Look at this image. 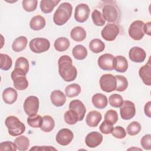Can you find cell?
Returning <instances> with one entry per match:
<instances>
[{"mask_svg": "<svg viewBox=\"0 0 151 151\" xmlns=\"http://www.w3.org/2000/svg\"><path fill=\"white\" fill-rule=\"evenodd\" d=\"M91 101L94 107L99 109L105 108L108 104L107 97L101 93H96L93 95Z\"/></svg>", "mask_w": 151, "mask_h": 151, "instance_id": "obj_23", "label": "cell"}, {"mask_svg": "<svg viewBox=\"0 0 151 151\" xmlns=\"http://www.w3.org/2000/svg\"><path fill=\"white\" fill-rule=\"evenodd\" d=\"M17 150V146L14 142L11 141H5L1 142L0 144V150H11L16 151Z\"/></svg>", "mask_w": 151, "mask_h": 151, "instance_id": "obj_46", "label": "cell"}, {"mask_svg": "<svg viewBox=\"0 0 151 151\" xmlns=\"http://www.w3.org/2000/svg\"><path fill=\"white\" fill-rule=\"evenodd\" d=\"M91 18L93 23L97 26H103L106 23V21L104 19L102 14L97 9H94L93 11L91 14Z\"/></svg>", "mask_w": 151, "mask_h": 151, "instance_id": "obj_37", "label": "cell"}, {"mask_svg": "<svg viewBox=\"0 0 151 151\" xmlns=\"http://www.w3.org/2000/svg\"><path fill=\"white\" fill-rule=\"evenodd\" d=\"M28 124L33 128L41 127L42 123V117L38 114H35L32 116H29L27 118Z\"/></svg>", "mask_w": 151, "mask_h": 151, "instance_id": "obj_36", "label": "cell"}, {"mask_svg": "<svg viewBox=\"0 0 151 151\" xmlns=\"http://www.w3.org/2000/svg\"><path fill=\"white\" fill-rule=\"evenodd\" d=\"M27 73L22 70L14 68L11 76L13 80V85L18 90H24L28 86V81L26 78Z\"/></svg>", "mask_w": 151, "mask_h": 151, "instance_id": "obj_4", "label": "cell"}, {"mask_svg": "<svg viewBox=\"0 0 151 151\" xmlns=\"http://www.w3.org/2000/svg\"><path fill=\"white\" fill-rule=\"evenodd\" d=\"M102 15L108 22H116L119 18L117 8L112 4H106L102 8Z\"/></svg>", "mask_w": 151, "mask_h": 151, "instance_id": "obj_9", "label": "cell"}, {"mask_svg": "<svg viewBox=\"0 0 151 151\" xmlns=\"http://www.w3.org/2000/svg\"><path fill=\"white\" fill-rule=\"evenodd\" d=\"M139 75L143 83L147 86L151 84V64L150 58L147 63L141 67L139 70Z\"/></svg>", "mask_w": 151, "mask_h": 151, "instance_id": "obj_17", "label": "cell"}, {"mask_svg": "<svg viewBox=\"0 0 151 151\" xmlns=\"http://www.w3.org/2000/svg\"><path fill=\"white\" fill-rule=\"evenodd\" d=\"M90 12V9L87 4H80L76 7L74 19L78 22H84L88 18Z\"/></svg>", "mask_w": 151, "mask_h": 151, "instance_id": "obj_12", "label": "cell"}, {"mask_svg": "<svg viewBox=\"0 0 151 151\" xmlns=\"http://www.w3.org/2000/svg\"><path fill=\"white\" fill-rule=\"evenodd\" d=\"M117 80V86L116 90L118 91H123L128 87V81L127 78L120 75H116V76Z\"/></svg>", "mask_w": 151, "mask_h": 151, "instance_id": "obj_39", "label": "cell"}, {"mask_svg": "<svg viewBox=\"0 0 151 151\" xmlns=\"http://www.w3.org/2000/svg\"><path fill=\"white\" fill-rule=\"evenodd\" d=\"M50 99L52 104L57 107L63 106L66 101L65 95L63 91L58 90H54L51 92Z\"/></svg>", "mask_w": 151, "mask_h": 151, "instance_id": "obj_20", "label": "cell"}, {"mask_svg": "<svg viewBox=\"0 0 151 151\" xmlns=\"http://www.w3.org/2000/svg\"><path fill=\"white\" fill-rule=\"evenodd\" d=\"M111 133L113 137L117 139H123L126 136V132L125 131V129L123 127L120 126L113 127V129Z\"/></svg>", "mask_w": 151, "mask_h": 151, "instance_id": "obj_44", "label": "cell"}, {"mask_svg": "<svg viewBox=\"0 0 151 151\" xmlns=\"http://www.w3.org/2000/svg\"><path fill=\"white\" fill-rule=\"evenodd\" d=\"M150 108H151V101H148L145 106L144 107V111L145 114L148 117H151V110H150Z\"/></svg>", "mask_w": 151, "mask_h": 151, "instance_id": "obj_48", "label": "cell"}, {"mask_svg": "<svg viewBox=\"0 0 151 151\" xmlns=\"http://www.w3.org/2000/svg\"><path fill=\"white\" fill-rule=\"evenodd\" d=\"M31 150H56V149L54 148V147H51V146H44L42 147H38L37 146H35L34 147H32L30 149Z\"/></svg>", "mask_w": 151, "mask_h": 151, "instance_id": "obj_50", "label": "cell"}, {"mask_svg": "<svg viewBox=\"0 0 151 151\" xmlns=\"http://www.w3.org/2000/svg\"><path fill=\"white\" fill-rule=\"evenodd\" d=\"M17 150L19 151H25L28 150L29 146V140L28 137L25 136H19L14 140Z\"/></svg>", "mask_w": 151, "mask_h": 151, "instance_id": "obj_31", "label": "cell"}, {"mask_svg": "<svg viewBox=\"0 0 151 151\" xmlns=\"http://www.w3.org/2000/svg\"><path fill=\"white\" fill-rule=\"evenodd\" d=\"M81 92V87L76 83L67 86L65 88V94L68 97L77 96Z\"/></svg>", "mask_w": 151, "mask_h": 151, "instance_id": "obj_33", "label": "cell"}, {"mask_svg": "<svg viewBox=\"0 0 151 151\" xmlns=\"http://www.w3.org/2000/svg\"><path fill=\"white\" fill-rule=\"evenodd\" d=\"M58 73L61 78L65 81H74L77 75V71L75 66L73 65L71 57L67 55H64L60 57L58 61Z\"/></svg>", "mask_w": 151, "mask_h": 151, "instance_id": "obj_1", "label": "cell"}, {"mask_svg": "<svg viewBox=\"0 0 151 151\" xmlns=\"http://www.w3.org/2000/svg\"><path fill=\"white\" fill-rule=\"evenodd\" d=\"M55 126V122L52 117L45 115L42 117V123L40 129L44 132H50Z\"/></svg>", "mask_w": 151, "mask_h": 151, "instance_id": "obj_28", "label": "cell"}, {"mask_svg": "<svg viewBox=\"0 0 151 151\" xmlns=\"http://www.w3.org/2000/svg\"><path fill=\"white\" fill-rule=\"evenodd\" d=\"M101 119L102 116L100 112L96 110H93L87 114L86 119V122L88 126L91 127H95L97 126Z\"/></svg>", "mask_w": 151, "mask_h": 151, "instance_id": "obj_21", "label": "cell"}, {"mask_svg": "<svg viewBox=\"0 0 151 151\" xmlns=\"http://www.w3.org/2000/svg\"><path fill=\"white\" fill-rule=\"evenodd\" d=\"M72 53L76 60H83L87 55V50L83 45H77L73 48Z\"/></svg>", "mask_w": 151, "mask_h": 151, "instance_id": "obj_29", "label": "cell"}, {"mask_svg": "<svg viewBox=\"0 0 151 151\" xmlns=\"http://www.w3.org/2000/svg\"><path fill=\"white\" fill-rule=\"evenodd\" d=\"M128 68L127 59L122 55H117L114 57L113 61V70L117 72L124 73Z\"/></svg>", "mask_w": 151, "mask_h": 151, "instance_id": "obj_19", "label": "cell"}, {"mask_svg": "<svg viewBox=\"0 0 151 151\" xmlns=\"http://www.w3.org/2000/svg\"><path fill=\"white\" fill-rule=\"evenodd\" d=\"M99 83L101 89L106 93L111 92L116 89V78L111 74L102 75L100 78Z\"/></svg>", "mask_w": 151, "mask_h": 151, "instance_id": "obj_6", "label": "cell"}, {"mask_svg": "<svg viewBox=\"0 0 151 151\" xmlns=\"http://www.w3.org/2000/svg\"><path fill=\"white\" fill-rule=\"evenodd\" d=\"M69 109L75 111L79 118V121H82L86 113V108L83 103L79 100H72L69 104Z\"/></svg>", "mask_w": 151, "mask_h": 151, "instance_id": "obj_18", "label": "cell"}, {"mask_svg": "<svg viewBox=\"0 0 151 151\" xmlns=\"http://www.w3.org/2000/svg\"><path fill=\"white\" fill-rule=\"evenodd\" d=\"M27 38L24 36H19L12 42V48L15 52H18L24 50L27 45Z\"/></svg>", "mask_w": 151, "mask_h": 151, "instance_id": "obj_27", "label": "cell"}, {"mask_svg": "<svg viewBox=\"0 0 151 151\" xmlns=\"http://www.w3.org/2000/svg\"><path fill=\"white\" fill-rule=\"evenodd\" d=\"M120 113L122 118L124 120H130L133 118L136 114L134 104L129 100L123 101L120 107Z\"/></svg>", "mask_w": 151, "mask_h": 151, "instance_id": "obj_10", "label": "cell"}, {"mask_svg": "<svg viewBox=\"0 0 151 151\" xmlns=\"http://www.w3.org/2000/svg\"><path fill=\"white\" fill-rule=\"evenodd\" d=\"M143 31L145 34H146L148 35H151V22H147L144 24Z\"/></svg>", "mask_w": 151, "mask_h": 151, "instance_id": "obj_49", "label": "cell"}, {"mask_svg": "<svg viewBox=\"0 0 151 151\" xmlns=\"http://www.w3.org/2000/svg\"><path fill=\"white\" fill-rule=\"evenodd\" d=\"M30 50L34 53H42L48 51L50 47L48 40L44 38H35L29 43Z\"/></svg>", "mask_w": 151, "mask_h": 151, "instance_id": "obj_5", "label": "cell"}, {"mask_svg": "<svg viewBox=\"0 0 151 151\" xmlns=\"http://www.w3.org/2000/svg\"><path fill=\"white\" fill-rule=\"evenodd\" d=\"M114 57L111 54H104L98 58V65L105 71H111L113 70V61Z\"/></svg>", "mask_w": 151, "mask_h": 151, "instance_id": "obj_14", "label": "cell"}, {"mask_svg": "<svg viewBox=\"0 0 151 151\" xmlns=\"http://www.w3.org/2000/svg\"><path fill=\"white\" fill-rule=\"evenodd\" d=\"M5 124L8 129V133L12 136H18L25 130V124L14 116L7 117L5 121Z\"/></svg>", "mask_w": 151, "mask_h": 151, "instance_id": "obj_3", "label": "cell"}, {"mask_svg": "<svg viewBox=\"0 0 151 151\" xmlns=\"http://www.w3.org/2000/svg\"><path fill=\"white\" fill-rule=\"evenodd\" d=\"M15 68H19L24 71L27 74L29 71L28 60L23 57H19L15 61Z\"/></svg>", "mask_w": 151, "mask_h": 151, "instance_id": "obj_38", "label": "cell"}, {"mask_svg": "<svg viewBox=\"0 0 151 151\" xmlns=\"http://www.w3.org/2000/svg\"><path fill=\"white\" fill-rule=\"evenodd\" d=\"M1 65L0 68L1 70L7 71L9 70L12 64V61L11 58L7 54H0Z\"/></svg>", "mask_w": 151, "mask_h": 151, "instance_id": "obj_35", "label": "cell"}, {"mask_svg": "<svg viewBox=\"0 0 151 151\" xmlns=\"http://www.w3.org/2000/svg\"><path fill=\"white\" fill-rule=\"evenodd\" d=\"M74 138V134L72 131L68 129H61L57 133L55 140L56 142L62 146L69 145Z\"/></svg>", "mask_w": 151, "mask_h": 151, "instance_id": "obj_13", "label": "cell"}, {"mask_svg": "<svg viewBox=\"0 0 151 151\" xmlns=\"http://www.w3.org/2000/svg\"><path fill=\"white\" fill-rule=\"evenodd\" d=\"M118 114L114 110H109L106 111L104 115V121H106L112 124H114L118 121Z\"/></svg>", "mask_w": 151, "mask_h": 151, "instance_id": "obj_42", "label": "cell"}, {"mask_svg": "<svg viewBox=\"0 0 151 151\" xmlns=\"http://www.w3.org/2000/svg\"><path fill=\"white\" fill-rule=\"evenodd\" d=\"M70 37L73 40L77 42H81L85 40L86 31L82 27L77 26L72 29L70 32Z\"/></svg>", "mask_w": 151, "mask_h": 151, "instance_id": "obj_25", "label": "cell"}, {"mask_svg": "<svg viewBox=\"0 0 151 151\" xmlns=\"http://www.w3.org/2000/svg\"><path fill=\"white\" fill-rule=\"evenodd\" d=\"M129 57L133 62L142 63L146 58V54L143 48L139 47H133L129 51Z\"/></svg>", "mask_w": 151, "mask_h": 151, "instance_id": "obj_16", "label": "cell"}, {"mask_svg": "<svg viewBox=\"0 0 151 151\" xmlns=\"http://www.w3.org/2000/svg\"><path fill=\"white\" fill-rule=\"evenodd\" d=\"M18 97V93L16 90L12 87L5 88L2 93V99L4 101L8 104L14 103Z\"/></svg>", "mask_w": 151, "mask_h": 151, "instance_id": "obj_22", "label": "cell"}, {"mask_svg": "<svg viewBox=\"0 0 151 151\" xmlns=\"http://www.w3.org/2000/svg\"><path fill=\"white\" fill-rule=\"evenodd\" d=\"M89 48L93 52L98 54L102 52L104 50L105 44L101 40L95 38L90 42Z\"/></svg>", "mask_w": 151, "mask_h": 151, "instance_id": "obj_32", "label": "cell"}, {"mask_svg": "<svg viewBox=\"0 0 151 151\" xmlns=\"http://www.w3.org/2000/svg\"><path fill=\"white\" fill-rule=\"evenodd\" d=\"M60 2V0H42L40 2V9L43 13L49 14L52 11L54 7Z\"/></svg>", "mask_w": 151, "mask_h": 151, "instance_id": "obj_26", "label": "cell"}, {"mask_svg": "<svg viewBox=\"0 0 151 151\" xmlns=\"http://www.w3.org/2000/svg\"><path fill=\"white\" fill-rule=\"evenodd\" d=\"M73 6L68 2L61 3L53 15V21L57 25H64L71 18Z\"/></svg>", "mask_w": 151, "mask_h": 151, "instance_id": "obj_2", "label": "cell"}, {"mask_svg": "<svg viewBox=\"0 0 151 151\" xmlns=\"http://www.w3.org/2000/svg\"><path fill=\"white\" fill-rule=\"evenodd\" d=\"M144 22L140 20L133 21L130 25L128 32L129 36L134 40L139 41L143 38L145 35L143 31Z\"/></svg>", "mask_w": 151, "mask_h": 151, "instance_id": "obj_7", "label": "cell"}, {"mask_svg": "<svg viewBox=\"0 0 151 151\" xmlns=\"http://www.w3.org/2000/svg\"><path fill=\"white\" fill-rule=\"evenodd\" d=\"M45 18L41 15H38L31 18L29 22V26L34 31H38L44 28L45 26Z\"/></svg>", "mask_w": 151, "mask_h": 151, "instance_id": "obj_24", "label": "cell"}, {"mask_svg": "<svg viewBox=\"0 0 151 151\" xmlns=\"http://www.w3.org/2000/svg\"><path fill=\"white\" fill-rule=\"evenodd\" d=\"M140 145L145 150L151 149V134H147L142 137L140 140Z\"/></svg>", "mask_w": 151, "mask_h": 151, "instance_id": "obj_45", "label": "cell"}, {"mask_svg": "<svg viewBox=\"0 0 151 151\" xmlns=\"http://www.w3.org/2000/svg\"><path fill=\"white\" fill-rule=\"evenodd\" d=\"M64 121L66 123L70 125L75 124L79 121V118L77 113L73 110L69 109L67 111L64 115Z\"/></svg>", "mask_w": 151, "mask_h": 151, "instance_id": "obj_34", "label": "cell"}, {"mask_svg": "<svg viewBox=\"0 0 151 151\" xmlns=\"http://www.w3.org/2000/svg\"><path fill=\"white\" fill-rule=\"evenodd\" d=\"M140 124L136 121L131 122L127 127L126 130L128 134L130 136H134L137 134L141 130Z\"/></svg>", "mask_w": 151, "mask_h": 151, "instance_id": "obj_41", "label": "cell"}, {"mask_svg": "<svg viewBox=\"0 0 151 151\" xmlns=\"http://www.w3.org/2000/svg\"><path fill=\"white\" fill-rule=\"evenodd\" d=\"M102 141L103 136L98 132H90L85 138L86 145L90 148L96 147L101 143Z\"/></svg>", "mask_w": 151, "mask_h": 151, "instance_id": "obj_15", "label": "cell"}, {"mask_svg": "<svg viewBox=\"0 0 151 151\" xmlns=\"http://www.w3.org/2000/svg\"><path fill=\"white\" fill-rule=\"evenodd\" d=\"M100 132L105 134H108L111 133L113 129V124L106 122L104 121L99 127Z\"/></svg>", "mask_w": 151, "mask_h": 151, "instance_id": "obj_47", "label": "cell"}, {"mask_svg": "<svg viewBox=\"0 0 151 151\" xmlns=\"http://www.w3.org/2000/svg\"><path fill=\"white\" fill-rule=\"evenodd\" d=\"M70 43L68 38L65 37H59L55 40L54 46L55 49L60 52L66 51L70 47Z\"/></svg>", "mask_w": 151, "mask_h": 151, "instance_id": "obj_30", "label": "cell"}, {"mask_svg": "<svg viewBox=\"0 0 151 151\" xmlns=\"http://www.w3.org/2000/svg\"><path fill=\"white\" fill-rule=\"evenodd\" d=\"M119 31V27L115 24H107L102 29L101 35L104 40L112 41L116 38Z\"/></svg>", "mask_w": 151, "mask_h": 151, "instance_id": "obj_11", "label": "cell"}, {"mask_svg": "<svg viewBox=\"0 0 151 151\" xmlns=\"http://www.w3.org/2000/svg\"><path fill=\"white\" fill-rule=\"evenodd\" d=\"M24 109L28 116L37 114L39 109V99L37 97L30 96L26 98L24 103Z\"/></svg>", "mask_w": 151, "mask_h": 151, "instance_id": "obj_8", "label": "cell"}, {"mask_svg": "<svg viewBox=\"0 0 151 151\" xmlns=\"http://www.w3.org/2000/svg\"><path fill=\"white\" fill-rule=\"evenodd\" d=\"M38 1L37 0H24L22 2V8L27 12H32L36 9Z\"/></svg>", "mask_w": 151, "mask_h": 151, "instance_id": "obj_43", "label": "cell"}, {"mask_svg": "<svg viewBox=\"0 0 151 151\" xmlns=\"http://www.w3.org/2000/svg\"><path fill=\"white\" fill-rule=\"evenodd\" d=\"M109 102L111 106L116 108L120 107L123 102V97L118 94H113L109 97Z\"/></svg>", "mask_w": 151, "mask_h": 151, "instance_id": "obj_40", "label": "cell"}]
</instances>
